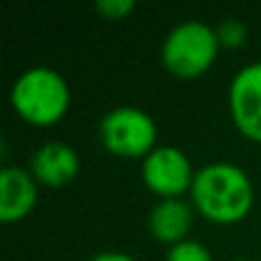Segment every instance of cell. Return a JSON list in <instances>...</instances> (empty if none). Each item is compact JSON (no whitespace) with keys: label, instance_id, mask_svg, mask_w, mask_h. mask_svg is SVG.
<instances>
[{"label":"cell","instance_id":"cell-4","mask_svg":"<svg viewBox=\"0 0 261 261\" xmlns=\"http://www.w3.org/2000/svg\"><path fill=\"white\" fill-rule=\"evenodd\" d=\"M101 142L115 156L147 158L156 144V124L144 110L135 106L115 108L101 119Z\"/></svg>","mask_w":261,"mask_h":261},{"label":"cell","instance_id":"cell-6","mask_svg":"<svg viewBox=\"0 0 261 261\" xmlns=\"http://www.w3.org/2000/svg\"><path fill=\"white\" fill-rule=\"evenodd\" d=\"M229 113L245 138L261 142V62L243 67L229 87Z\"/></svg>","mask_w":261,"mask_h":261},{"label":"cell","instance_id":"cell-5","mask_svg":"<svg viewBox=\"0 0 261 261\" xmlns=\"http://www.w3.org/2000/svg\"><path fill=\"white\" fill-rule=\"evenodd\" d=\"M195 172L188 156L176 147H156L142 163V181L163 199L181 197L193 188Z\"/></svg>","mask_w":261,"mask_h":261},{"label":"cell","instance_id":"cell-12","mask_svg":"<svg viewBox=\"0 0 261 261\" xmlns=\"http://www.w3.org/2000/svg\"><path fill=\"white\" fill-rule=\"evenodd\" d=\"M96 9L101 12L103 18L119 21V18L128 16L135 9V0H96Z\"/></svg>","mask_w":261,"mask_h":261},{"label":"cell","instance_id":"cell-11","mask_svg":"<svg viewBox=\"0 0 261 261\" xmlns=\"http://www.w3.org/2000/svg\"><path fill=\"white\" fill-rule=\"evenodd\" d=\"M216 32H218V39H220V46H227V48H236V46H241L245 41V37H248L245 25L241 21H236V18H227V21H222L220 25L216 28Z\"/></svg>","mask_w":261,"mask_h":261},{"label":"cell","instance_id":"cell-2","mask_svg":"<svg viewBox=\"0 0 261 261\" xmlns=\"http://www.w3.org/2000/svg\"><path fill=\"white\" fill-rule=\"evenodd\" d=\"M12 108L35 126H50L69 110V85L55 69L32 67L16 78L12 87Z\"/></svg>","mask_w":261,"mask_h":261},{"label":"cell","instance_id":"cell-14","mask_svg":"<svg viewBox=\"0 0 261 261\" xmlns=\"http://www.w3.org/2000/svg\"><path fill=\"white\" fill-rule=\"evenodd\" d=\"M239 261H248V259H239Z\"/></svg>","mask_w":261,"mask_h":261},{"label":"cell","instance_id":"cell-8","mask_svg":"<svg viewBox=\"0 0 261 261\" xmlns=\"http://www.w3.org/2000/svg\"><path fill=\"white\" fill-rule=\"evenodd\" d=\"M37 204V179L23 167L7 165L0 172V220L18 222Z\"/></svg>","mask_w":261,"mask_h":261},{"label":"cell","instance_id":"cell-10","mask_svg":"<svg viewBox=\"0 0 261 261\" xmlns=\"http://www.w3.org/2000/svg\"><path fill=\"white\" fill-rule=\"evenodd\" d=\"M165 261H213V257L197 241H181L167 250Z\"/></svg>","mask_w":261,"mask_h":261},{"label":"cell","instance_id":"cell-9","mask_svg":"<svg viewBox=\"0 0 261 261\" xmlns=\"http://www.w3.org/2000/svg\"><path fill=\"white\" fill-rule=\"evenodd\" d=\"M193 227V208L181 197L161 199L149 213V231L156 241L172 245L186 241Z\"/></svg>","mask_w":261,"mask_h":261},{"label":"cell","instance_id":"cell-13","mask_svg":"<svg viewBox=\"0 0 261 261\" xmlns=\"http://www.w3.org/2000/svg\"><path fill=\"white\" fill-rule=\"evenodd\" d=\"M92 261H135V259L128 257V254H124V252H101Z\"/></svg>","mask_w":261,"mask_h":261},{"label":"cell","instance_id":"cell-3","mask_svg":"<svg viewBox=\"0 0 261 261\" xmlns=\"http://www.w3.org/2000/svg\"><path fill=\"white\" fill-rule=\"evenodd\" d=\"M220 39L211 25L202 21L179 23L163 44V62L172 76L193 81L208 71L218 58Z\"/></svg>","mask_w":261,"mask_h":261},{"label":"cell","instance_id":"cell-1","mask_svg":"<svg viewBox=\"0 0 261 261\" xmlns=\"http://www.w3.org/2000/svg\"><path fill=\"white\" fill-rule=\"evenodd\" d=\"M193 204L206 220L218 225H234L250 213L254 188L250 176L234 163H208L195 172Z\"/></svg>","mask_w":261,"mask_h":261},{"label":"cell","instance_id":"cell-7","mask_svg":"<svg viewBox=\"0 0 261 261\" xmlns=\"http://www.w3.org/2000/svg\"><path fill=\"white\" fill-rule=\"evenodd\" d=\"M81 158L67 142H46L35 151L30 163V172L37 184H44L48 188H64L78 176Z\"/></svg>","mask_w":261,"mask_h":261}]
</instances>
